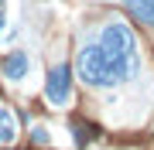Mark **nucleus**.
I'll return each mask as SVG.
<instances>
[{"instance_id": "1", "label": "nucleus", "mask_w": 154, "mask_h": 150, "mask_svg": "<svg viewBox=\"0 0 154 150\" xmlns=\"http://www.w3.org/2000/svg\"><path fill=\"white\" fill-rule=\"evenodd\" d=\"M137 68H140L137 55L134 58H110L99 45H82L75 55V72L93 89H113L120 82H130L137 75Z\"/></svg>"}, {"instance_id": "2", "label": "nucleus", "mask_w": 154, "mask_h": 150, "mask_svg": "<svg viewBox=\"0 0 154 150\" xmlns=\"http://www.w3.org/2000/svg\"><path fill=\"white\" fill-rule=\"evenodd\" d=\"M99 48L110 58H134L137 55V38H134V31L127 28V24L113 21V24L103 28V34H99Z\"/></svg>"}, {"instance_id": "3", "label": "nucleus", "mask_w": 154, "mask_h": 150, "mask_svg": "<svg viewBox=\"0 0 154 150\" xmlns=\"http://www.w3.org/2000/svg\"><path fill=\"white\" fill-rule=\"evenodd\" d=\"M45 99H48L55 109H65L72 102V72L69 65H55L45 78Z\"/></svg>"}, {"instance_id": "4", "label": "nucleus", "mask_w": 154, "mask_h": 150, "mask_svg": "<svg viewBox=\"0 0 154 150\" xmlns=\"http://www.w3.org/2000/svg\"><path fill=\"white\" fill-rule=\"evenodd\" d=\"M0 72H4L7 82H24V75L31 72V58L24 51H11V55H4V61H0Z\"/></svg>"}, {"instance_id": "5", "label": "nucleus", "mask_w": 154, "mask_h": 150, "mask_svg": "<svg viewBox=\"0 0 154 150\" xmlns=\"http://www.w3.org/2000/svg\"><path fill=\"white\" fill-rule=\"evenodd\" d=\"M123 4L140 24H154V0H123Z\"/></svg>"}, {"instance_id": "6", "label": "nucleus", "mask_w": 154, "mask_h": 150, "mask_svg": "<svg viewBox=\"0 0 154 150\" xmlns=\"http://www.w3.org/2000/svg\"><path fill=\"white\" fill-rule=\"evenodd\" d=\"M14 137H17V123L11 116V109L0 106V143H14Z\"/></svg>"}, {"instance_id": "7", "label": "nucleus", "mask_w": 154, "mask_h": 150, "mask_svg": "<svg viewBox=\"0 0 154 150\" xmlns=\"http://www.w3.org/2000/svg\"><path fill=\"white\" fill-rule=\"evenodd\" d=\"M72 133H75V143L79 147H86L89 140L96 137V130H89V123H72Z\"/></svg>"}, {"instance_id": "8", "label": "nucleus", "mask_w": 154, "mask_h": 150, "mask_svg": "<svg viewBox=\"0 0 154 150\" xmlns=\"http://www.w3.org/2000/svg\"><path fill=\"white\" fill-rule=\"evenodd\" d=\"M48 130H45V126H31V143H38V147H45V143H48Z\"/></svg>"}, {"instance_id": "9", "label": "nucleus", "mask_w": 154, "mask_h": 150, "mask_svg": "<svg viewBox=\"0 0 154 150\" xmlns=\"http://www.w3.org/2000/svg\"><path fill=\"white\" fill-rule=\"evenodd\" d=\"M4 31H7V17H4V10H0V38H4Z\"/></svg>"}, {"instance_id": "10", "label": "nucleus", "mask_w": 154, "mask_h": 150, "mask_svg": "<svg viewBox=\"0 0 154 150\" xmlns=\"http://www.w3.org/2000/svg\"><path fill=\"white\" fill-rule=\"evenodd\" d=\"M0 7H4V0H0Z\"/></svg>"}]
</instances>
